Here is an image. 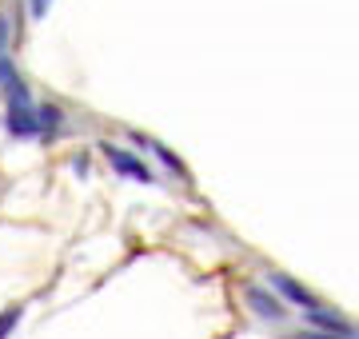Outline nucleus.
<instances>
[{"mask_svg":"<svg viewBox=\"0 0 359 339\" xmlns=\"http://www.w3.org/2000/svg\"><path fill=\"white\" fill-rule=\"evenodd\" d=\"M100 156H104V164H108L116 176H124V180H132V184H156L152 164L144 160V152H136V148H128V144L104 140L100 144Z\"/></svg>","mask_w":359,"mask_h":339,"instance_id":"nucleus-1","label":"nucleus"},{"mask_svg":"<svg viewBox=\"0 0 359 339\" xmlns=\"http://www.w3.org/2000/svg\"><path fill=\"white\" fill-rule=\"evenodd\" d=\"M0 128H4V136L16 140V144L40 140L36 100H8V104H4V116H0Z\"/></svg>","mask_w":359,"mask_h":339,"instance_id":"nucleus-2","label":"nucleus"},{"mask_svg":"<svg viewBox=\"0 0 359 339\" xmlns=\"http://www.w3.org/2000/svg\"><path fill=\"white\" fill-rule=\"evenodd\" d=\"M268 287L280 296L283 303H292V307H299V312H311V307H320V296L311 291V287H304L295 275L287 272H271L268 275Z\"/></svg>","mask_w":359,"mask_h":339,"instance_id":"nucleus-3","label":"nucleus"},{"mask_svg":"<svg viewBox=\"0 0 359 339\" xmlns=\"http://www.w3.org/2000/svg\"><path fill=\"white\" fill-rule=\"evenodd\" d=\"M244 300H248V307L264 319V324H280L283 315H287V307H283V300L271 291V287H259V284H252V287H244Z\"/></svg>","mask_w":359,"mask_h":339,"instance_id":"nucleus-4","label":"nucleus"},{"mask_svg":"<svg viewBox=\"0 0 359 339\" xmlns=\"http://www.w3.org/2000/svg\"><path fill=\"white\" fill-rule=\"evenodd\" d=\"M36 116H40V140L44 144H56L65 136V128H68L65 104H56V100H36Z\"/></svg>","mask_w":359,"mask_h":339,"instance_id":"nucleus-5","label":"nucleus"},{"mask_svg":"<svg viewBox=\"0 0 359 339\" xmlns=\"http://www.w3.org/2000/svg\"><path fill=\"white\" fill-rule=\"evenodd\" d=\"M304 319H308V327H316V331H332V335H347V339H359V327L347 324L339 312H332V307H311V312H304Z\"/></svg>","mask_w":359,"mask_h":339,"instance_id":"nucleus-6","label":"nucleus"},{"mask_svg":"<svg viewBox=\"0 0 359 339\" xmlns=\"http://www.w3.org/2000/svg\"><path fill=\"white\" fill-rule=\"evenodd\" d=\"M20 324H25V303H8V307H0V339H13Z\"/></svg>","mask_w":359,"mask_h":339,"instance_id":"nucleus-7","label":"nucleus"},{"mask_svg":"<svg viewBox=\"0 0 359 339\" xmlns=\"http://www.w3.org/2000/svg\"><path fill=\"white\" fill-rule=\"evenodd\" d=\"M4 56H13V20H8V13H0V60Z\"/></svg>","mask_w":359,"mask_h":339,"instance_id":"nucleus-8","label":"nucleus"},{"mask_svg":"<svg viewBox=\"0 0 359 339\" xmlns=\"http://www.w3.org/2000/svg\"><path fill=\"white\" fill-rule=\"evenodd\" d=\"M52 4H56V0H25V8H28V20H44V16L52 13Z\"/></svg>","mask_w":359,"mask_h":339,"instance_id":"nucleus-9","label":"nucleus"},{"mask_svg":"<svg viewBox=\"0 0 359 339\" xmlns=\"http://www.w3.org/2000/svg\"><path fill=\"white\" fill-rule=\"evenodd\" d=\"M295 339H347V335H332V331H316V327H311V331H299Z\"/></svg>","mask_w":359,"mask_h":339,"instance_id":"nucleus-10","label":"nucleus"}]
</instances>
